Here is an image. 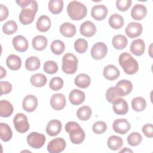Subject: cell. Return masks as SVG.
Listing matches in <instances>:
<instances>
[{"label":"cell","mask_w":153,"mask_h":153,"mask_svg":"<svg viewBox=\"0 0 153 153\" xmlns=\"http://www.w3.org/2000/svg\"><path fill=\"white\" fill-rule=\"evenodd\" d=\"M65 128L69 134L70 140L72 143L79 145L84 140L85 133L78 123L69 121L66 124Z\"/></svg>","instance_id":"obj_1"},{"label":"cell","mask_w":153,"mask_h":153,"mask_svg":"<svg viewBox=\"0 0 153 153\" xmlns=\"http://www.w3.org/2000/svg\"><path fill=\"white\" fill-rule=\"evenodd\" d=\"M118 62L124 72L128 75H133L139 70L137 62L128 53L125 52L121 54L118 58Z\"/></svg>","instance_id":"obj_2"},{"label":"cell","mask_w":153,"mask_h":153,"mask_svg":"<svg viewBox=\"0 0 153 153\" xmlns=\"http://www.w3.org/2000/svg\"><path fill=\"white\" fill-rule=\"evenodd\" d=\"M67 12L72 20H81L86 16L87 8L84 4L77 1H72L68 5Z\"/></svg>","instance_id":"obj_3"},{"label":"cell","mask_w":153,"mask_h":153,"mask_svg":"<svg viewBox=\"0 0 153 153\" xmlns=\"http://www.w3.org/2000/svg\"><path fill=\"white\" fill-rule=\"evenodd\" d=\"M38 8L37 2L33 0L27 7L22 8L19 16L20 23L24 25L32 23L35 19Z\"/></svg>","instance_id":"obj_4"},{"label":"cell","mask_w":153,"mask_h":153,"mask_svg":"<svg viewBox=\"0 0 153 153\" xmlns=\"http://www.w3.org/2000/svg\"><path fill=\"white\" fill-rule=\"evenodd\" d=\"M78 59L74 54H65L62 58V71L67 74L75 73L78 68Z\"/></svg>","instance_id":"obj_5"},{"label":"cell","mask_w":153,"mask_h":153,"mask_svg":"<svg viewBox=\"0 0 153 153\" xmlns=\"http://www.w3.org/2000/svg\"><path fill=\"white\" fill-rule=\"evenodd\" d=\"M13 124L16 131L20 133H26L29 128L27 118L23 113H18L15 115L13 119Z\"/></svg>","instance_id":"obj_6"},{"label":"cell","mask_w":153,"mask_h":153,"mask_svg":"<svg viewBox=\"0 0 153 153\" xmlns=\"http://www.w3.org/2000/svg\"><path fill=\"white\" fill-rule=\"evenodd\" d=\"M27 142L28 145L35 149L41 148L45 143V136L42 133L32 132L27 136Z\"/></svg>","instance_id":"obj_7"},{"label":"cell","mask_w":153,"mask_h":153,"mask_svg":"<svg viewBox=\"0 0 153 153\" xmlns=\"http://www.w3.org/2000/svg\"><path fill=\"white\" fill-rule=\"evenodd\" d=\"M107 53V45L102 42H98L94 44L91 50V56L95 60L103 59L106 56Z\"/></svg>","instance_id":"obj_8"},{"label":"cell","mask_w":153,"mask_h":153,"mask_svg":"<svg viewBox=\"0 0 153 153\" xmlns=\"http://www.w3.org/2000/svg\"><path fill=\"white\" fill-rule=\"evenodd\" d=\"M115 90L119 97H123L130 94L133 89V84L131 81L127 79H122L118 81Z\"/></svg>","instance_id":"obj_9"},{"label":"cell","mask_w":153,"mask_h":153,"mask_svg":"<svg viewBox=\"0 0 153 153\" xmlns=\"http://www.w3.org/2000/svg\"><path fill=\"white\" fill-rule=\"evenodd\" d=\"M66 147V142L62 137L54 138L47 145V151L50 153H59L62 152Z\"/></svg>","instance_id":"obj_10"},{"label":"cell","mask_w":153,"mask_h":153,"mask_svg":"<svg viewBox=\"0 0 153 153\" xmlns=\"http://www.w3.org/2000/svg\"><path fill=\"white\" fill-rule=\"evenodd\" d=\"M112 128L115 132L124 134L130 130L131 125L127 120L125 118L117 119L113 122Z\"/></svg>","instance_id":"obj_11"},{"label":"cell","mask_w":153,"mask_h":153,"mask_svg":"<svg viewBox=\"0 0 153 153\" xmlns=\"http://www.w3.org/2000/svg\"><path fill=\"white\" fill-rule=\"evenodd\" d=\"M142 25L137 22H130L126 28V33L130 38L140 36L142 32Z\"/></svg>","instance_id":"obj_12"},{"label":"cell","mask_w":153,"mask_h":153,"mask_svg":"<svg viewBox=\"0 0 153 153\" xmlns=\"http://www.w3.org/2000/svg\"><path fill=\"white\" fill-rule=\"evenodd\" d=\"M66 98L63 94L56 93L51 97V106L56 111H60L63 109L66 105Z\"/></svg>","instance_id":"obj_13"},{"label":"cell","mask_w":153,"mask_h":153,"mask_svg":"<svg viewBox=\"0 0 153 153\" xmlns=\"http://www.w3.org/2000/svg\"><path fill=\"white\" fill-rule=\"evenodd\" d=\"M112 103L114 112L116 114L125 115L128 112V103L124 99L118 97Z\"/></svg>","instance_id":"obj_14"},{"label":"cell","mask_w":153,"mask_h":153,"mask_svg":"<svg viewBox=\"0 0 153 153\" xmlns=\"http://www.w3.org/2000/svg\"><path fill=\"white\" fill-rule=\"evenodd\" d=\"M38 106V99L32 94L26 96L23 100L22 107L25 111L28 112L34 111Z\"/></svg>","instance_id":"obj_15"},{"label":"cell","mask_w":153,"mask_h":153,"mask_svg":"<svg viewBox=\"0 0 153 153\" xmlns=\"http://www.w3.org/2000/svg\"><path fill=\"white\" fill-rule=\"evenodd\" d=\"M108 14V8L104 5H96L93 7L91 15L93 19L97 21L103 20Z\"/></svg>","instance_id":"obj_16"},{"label":"cell","mask_w":153,"mask_h":153,"mask_svg":"<svg viewBox=\"0 0 153 153\" xmlns=\"http://www.w3.org/2000/svg\"><path fill=\"white\" fill-rule=\"evenodd\" d=\"M97 29L95 25L91 21L83 22L79 28L80 33L85 37H91L95 35Z\"/></svg>","instance_id":"obj_17"},{"label":"cell","mask_w":153,"mask_h":153,"mask_svg":"<svg viewBox=\"0 0 153 153\" xmlns=\"http://www.w3.org/2000/svg\"><path fill=\"white\" fill-rule=\"evenodd\" d=\"M13 47L16 50L19 52H24L28 48V41L22 35L16 36L12 41Z\"/></svg>","instance_id":"obj_18"},{"label":"cell","mask_w":153,"mask_h":153,"mask_svg":"<svg viewBox=\"0 0 153 153\" xmlns=\"http://www.w3.org/2000/svg\"><path fill=\"white\" fill-rule=\"evenodd\" d=\"M147 14V9L144 5L137 4L134 5L131 11V17L136 20H140Z\"/></svg>","instance_id":"obj_19"},{"label":"cell","mask_w":153,"mask_h":153,"mask_svg":"<svg viewBox=\"0 0 153 153\" xmlns=\"http://www.w3.org/2000/svg\"><path fill=\"white\" fill-rule=\"evenodd\" d=\"M62 127V123L59 120H52L46 126V132L50 136H57L61 131Z\"/></svg>","instance_id":"obj_20"},{"label":"cell","mask_w":153,"mask_h":153,"mask_svg":"<svg viewBox=\"0 0 153 153\" xmlns=\"http://www.w3.org/2000/svg\"><path fill=\"white\" fill-rule=\"evenodd\" d=\"M130 51L132 54L137 56H142L145 50V44L142 39H137L132 41L130 45Z\"/></svg>","instance_id":"obj_21"},{"label":"cell","mask_w":153,"mask_h":153,"mask_svg":"<svg viewBox=\"0 0 153 153\" xmlns=\"http://www.w3.org/2000/svg\"><path fill=\"white\" fill-rule=\"evenodd\" d=\"M85 98V93L82 91L78 89L72 90L69 95V101L73 105H79L82 103Z\"/></svg>","instance_id":"obj_22"},{"label":"cell","mask_w":153,"mask_h":153,"mask_svg":"<svg viewBox=\"0 0 153 153\" xmlns=\"http://www.w3.org/2000/svg\"><path fill=\"white\" fill-rule=\"evenodd\" d=\"M103 75L106 79L113 81L120 76V72L115 66L113 65H108L104 68Z\"/></svg>","instance_id":"obj_23"},{"label":"cell","mask_w":153,"mask_h":153,"mask_svg":"<svg viewBox=\"0 0 153 153\" xmlns=\"http://www.w3.org/2000/svg\"><path fill=\"white\" fill-rule=\"evenodd\" d=\"M6 65L10 69L17 71L22 66V60L19 56L16 54H10L6 59Z\"/></svg>","instance_id":"obj_24"},{"label":"cell","mask_w":153,"mask_h":153,"mask_svg":"<svg viewBox=\"0 0 153 153\" xmlns=\"http://www.w3.org/2000/svg\"><path fill=\"white\" fill-rule=\"evenodd\" d=\"M36 26L39 31L45 32L48 31L51 27V20L47 16L42 15L38 18Z\"/></svg>","instance_id":"obj_25"},{"label":"cell","mask_w":153,"mask_h":153,"mask_svg":"<svg viewBox=\"0 0 153 153\" xmlns=\"http://www.w3.org/2000/svg\"><path fill=\"white\" fill-rule=\"evenodd\" d=\"M59 29L61 34L68 38L74 36L76 32V29L75 25L69 22L63 23L60 26Z\"/></svg>","instance_id":"obj_26"},{"label":"cell","mask_w":153,"mask_h":153,"mask_svg":"<svg viewBox=\"0 0 153 153\" xmlns=\"http://www.w3.org/2000/svg\"><path fill=\"white\" fill-rule=\"evenodd\" d=\"M48 41L45 36L43 35L35 36L32 41L33 48L38 51L44 50L47 45Z\"/></svg>","instance_id":"obj_27"},{"label":"cell","mask_w":153,"mask_h":153,"mask_svg":"<svg viewBox=\"0 0 153 153\" xmlns=\"http://www.w3.org/2000/svg\"><path fill=\"white\" fill-rule=\"evenodd\" d=\"M14 108L12 104L7 100L0 102V115L1 117H8L13 112Z\"/></svg>","instance_id":"obj_28"},{"label":"cell","mask_w":153,"mask_h":153,"mask_svg":"<svg viewBox=\"0 0 153 153\" xmlns=\"http://www.w3.org/2000/svg\"><path fill=\"white\" fill-rule=\"evenodd\" d=\"M74 82L77 87L81 88H86L91 83V78L87 74H80L75 77Z\"/></svg>","instance_id":"obj_29"},{"label":"cell","mask_w":153,"mask_h":153,"mask_svg":"<svg viewBox=\"0 0 153 153\" xmlns=\"http://www.w3.org/2000/svg\"><path fill=\"white\" fill-rule=\"evenodd\" d=\"M123 144V140L121 137L112 135L110 136L107 140V145L108 148L112 151H117L121 148Z\"/></svg>","instance_id":"obj_30"},{"label":"cell","mask_w":153,"mask_h":153,"mask_svg":"<svg viewBox=\"0 0 153 153\" xmlns=\"http://www.w3.org/2000/svg\"><path fill=\"white\" fill-rule=\"evenodd\" d=\"M114 47L117 50H122L126 47L128 43L127 38L123 35H117L112 40Z\"/></svg>","instance_id":"obj_31"},{"label":"cell","mask_w":153,"mask_h":153,"mask_svg":"<svg viewBox=\"0 0 153 153\" xmlns=\"http://www.w3.org/2000/svg\"><path fill=\"white\" fill-rule=\"evenodd\" d=\"M13 132L10 127L6 123H0V137L2 141L8 142L11 140Z\"/></svg>","instance_id":"obj_32"},{"label":"cell","mask_w":153,"mask_h":153,"mask_svg":"<svg viewBox=\"0 0 153 153\" xmlns=\"http://www.w3.org/2000/svg\"><path fill=\"white\" fill-rule=\"evenodd\" d=\"M30 83L35 87H42L47 83V78L42 74H35L32 75L30 79Z\"/></svg>","instance_id":"obj_33"},{"label":"cell","mask_w":153,"mask_h":153,"mask_svg":"<svg viewBox=\"0 0 153 153\" xmlns=\"http://www.w3.org/2000/svg\"><path fill=\"white\" fill-rule=\"evenodd\" d=\"M108 22L112 28L118 29L123 26L124 19L118 14H114L110 16Z\"/></svg>","instance_id":"obj_34"},{"label":"cell","mask_w":153,"mask_h":153,"mask_svg":"<svg viewBox=\"0 0 153 153\" xmlns=\"http://www.w3.org/2000/svg\"><path fill=\"white\" fill-rule=\"evenodd\" d=\"M41 65L39 59L35 56H30L25 61V68L29 71H35L39 69Z\"/></svg>","instance_id":"obj_35"},{"label":"cell","mask_w":153,"mask_h":153,"mask_svg":"<svg viewBox=\"0 0 153 153\" xmlns=\"http://www.w3.org/2000/svg\"><path fill=\"white\" fill-rule=\"evenodd\" d=\"M63 8L62 0H50L48 2V10L53 14H57L62 12Z\"/></svg>","instance_id":"obj_36"},{"label":"cell","mask_w":153,"mask_h":153,"mask_svg":"<svg viewBox=\"0 0 153 153\" xmlns=\"http://www.w3.org/2000/svg\"><path fill=\"white\" fill-rule=\"evenodd\" d=\"M131 106L136 112L143 111L146 107V102L142 97H136L132 99Z\"/></svg>","instance_id":"obj_37"},{"label":"cell","mask_w":153,"mask_h":153,"mask_svg":"<svg viewBox=\"0 0 153 153\" xmlns=\"http://www.w3.org/2000/svg\"><path fill=\"white\" fill-rule=\"evenodd\" d=\"M91 114L92 111L88 106H82L80 107L76 112L77 117L82 121L88 120L91 117Z\"/></svg>","instance_id":"obj_38"},{"label":"cell","mask_w":153,"mask_h":153,"mask_svg":"<svg viewBox=\"0 0 153 153\" xmlns=\"http://www.w3.org/2000/svg\"><path fill=\"white\" fill-rule=\"evenodd\" d=\"M50 48L54 54L60 55L64 52L65 50V45L62 41L54 40L51 42Z\"/></svg>","instance_id":"obj_39"},{"label":"cell","mask_w":153,"mask_h":153,"mask_svg":"<svg viewBox=\"0 0 153 153\" xmlns=\"http://www.w3.org/2000/svg\"><path fill=\"white\" fill-rule=\"evenodd\" d=\"M17 30V25L14 20L7 22L2 26V31L6 35H12Z\"/></svg>","instance_id":"obj_40"},{"label":"cell","mask_w":153,"mask_h":153,"mask_svg":"<svg viewBox=\"0 0 153 153\" xmlns=\"http://www.w3.org/2000/svg\"><path fill=\"white\" fill-rule=\"evenodd\" d=\"M127 140L128 143L130 146H136L141 143L142 140V136L138 132H132L128 136Z\"/></svg>","instance_id":"obj_41"},{"label":"cell","mask_w":153,"mask_h":153,"mask_svg":"<svg viewBox=\"0 0 153 153\" xmlns=\"http://www.w3.org/2000/svg\"><path fill=\"white\" fill-rule=\"evenodd\" d=\"M74 48L75 51L78 53H84L88 48V42L84 39L79 38L75 41Z\"/></svg>","instance_id":"obj_42"},{"label":"cell","mask_w":153,"mask_h":153,"mask_svg":"<svg viewBox=\"0 0 153 153\" xmlns=\"http://www.w3.org/2000/svg\"><path fill=\"white\" fill-rule=\"evenodd\" d=\"M44 71L47 74H54L57 72L58 66L56 62L53 60H48L44 63Z\"/></svg>","instance_id":"obj_43"},{"label":"cell","mask_w":153,"mask_h":153,"mask_svg":"<svg viewBox=\"0 0 153 153\" xmlns=\"http://www.w3.org/2000/svg\"><path fill=\"white\" fill-rule=\"evenodd\" d=\"M63 86V81L60 77L53 78L49 83V87L51 90L53 91H57L60 90Z\"/></svg>","instance_id":"obj_44"},{"label":"cell","mask_w":153,"mask_h":153,"mask_svg":"<svg viewBox=\"0 0 153 153\" xmlns=\"http://www.w3.org/2000/svg\"><path fill=\"white\" fill-rule=\"evenodd\" d=\"M107 129L106 124L102 121H99L94 123L92 126L93 131L96 134H102Z\"/></svg>","instance_id":"obj_45"},{"label":"cell","mask_w":153,"mask_h":153,"mask_svg":"<svg viewBox=\"0 0 153 153\" xmlns=\"http://www.w3.org/2000/svg\"><path fill=\"white\" fill-rule=\"evenodd\" d=\"M131 2V0H117L116 1V7L121 11H126L130 7Z\"/></svg>","instance_id":"obj_46"},{"label":"cell","mask_w":153,"mask_h":153,"mask_svg":"<svg viewBox=\"0 0 153 153\" xmlns=\"http://www.w3.org/2000/svg\"><path fill=\"white\" fill-rule=\"evenodd\" d=\"M120 97L115 90L114 87H111L109 88L106 93V99L109 103H112L116 99Z\"/></svg>","instance_id":"obj_47"},{"label":"cell","mask_w":153,"mask_h":153,"mask_svg":"<svg viewBox=\"0 0 153 153\" xmlns=\"http://www.w3.org/2000/svg\"><path fill=\"white\" fill-rule=\"evenodd\" d=\"M1 85V95L7 94L12 90V85L8 81H2L0 82Z\"/></svg>","instance_id":"obj_48"},{"label":"cell","mask_w":153,"mask_h":153,"mask_svg":"<svg viewBox=\"0 0 153 153\" xmlns=\"http://www.w3.org/2000/svg\"><path fill=\"white\" fill-rule=\"evenodd\" d=\"M152 124L149 123V124H145L142 128V131L144 135L146 136L147 137L149 138H152L153 137V131H152Z\"/></svg>","instance_id":"obj_49"},{"label":"cell","mask_w":153,"mask_h":153,"mask_svg":"<svg viewBox=\"0 0 153 153\" xmlns=\"http://www.w3.org/2000/svg\"><path fill=\"white\" fill-rule=\"evenodd\" d=\"M8 16V10L7 7L3 4L0 5V21L5 20Z\"/></svg>","instance_id":"obj_50"},{"label":"cell","mask_w":153,"mask_h":153,"mask_svg":"<svg viewBox=\"0 0 153 153\" xmlns=\"http://www.w3.org/2000/svg\"><path fill=\"white\" fill-rule=\"evenodd\" d=\"M32 0H23V1H16V3L18 5L20 6L22 8L27 7L31 2Z\"/></svg>","instance_id":"obj_51"},{"label":"cell","mask_w":153,"mask_h":153,"mask_svg":"<svg viewBox=\"0 0 153 153\" xmlns=\"http://www.w3.org/2000/svg\"><path fill=\"white\" fill-rule=\"evenodd\" d=\"M0 68H1V76H0V78L2 79V78H3L4 77H5L6 76L7 72H6L5 69H4V68L2 66H0Z\"/></svg>","instance_id":"obj_52"},{"label":"cell","mask_w":153,"mask_h":153,"mask_svg":"<svg viewBox=\"0 0 153 153\" xmlns=\"http://www.w3.org/2000/svg\"><path fill=\"white\" fill-rule=\"evenodd\" d=\"M120 152H133V151L131 150V149H129L127 148H124V149H123V150L120 151Z\"/></svg>","instance_id":"obj_53"},{"label":"cell","mask_w":153,"mask_h":153,"mask_svg":"<svg viewBox=\"0 0 153 153\" xmlns=\"http://www.w3.org/2000/svg\"><path fill=\"white\" fill-rule=\"evenodd\" d=\"M152 44H151L150 45V46H149V54L150 57L152 58Z\"/></svg>","instance_id":"obj_54"}]
</instances>
